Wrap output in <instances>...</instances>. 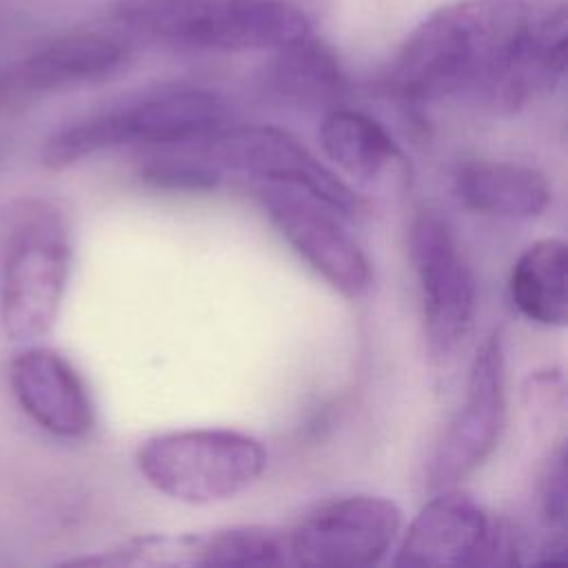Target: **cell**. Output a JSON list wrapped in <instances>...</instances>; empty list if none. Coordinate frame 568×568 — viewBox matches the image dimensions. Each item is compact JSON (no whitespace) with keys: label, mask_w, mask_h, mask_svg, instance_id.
Segmentation results:
<instances>
[{"label":"cell","mask_w":568,"mask_h":568,"mask_svg":"<svg viewBox=\"0 0 568 568\" xmlns=\"http://www.w3.org/2000/svg\"><path fill=\"white\" fill-rule=\"evenodd\" d=\"M193 144L222 173H235L253 182L300 186L335 206L348 220L366 211V202L357 191L322 164L295 135L277 126H224Z\"/></svg>","instance_id":"obj_8"},{"label":"cell","mask_w":568,"mask_h":568,"mask_svg":"<svg viewBox=\"0 0 568 568\" xmlns=\"http://www.w3.org/2000/svg\"><path fill=\"white\" fill-rule=\"evenodd\" d=\"M268 69L271 89L295 104H335L346 93V75L337 55L313 36L275 51Z\"/></svg>","instance_id":"obj_18"},{"label":"cell","mask_w":568,"mask_h":568,"mask_svg":"<svg viewBox=\"0 0 568 568\" xmlns=\"http://www.w3.org/2000/svg\"><path fill=\"white\" fill-rule=\"evenodd\" d=\"M532 24L526 0H459L430 13L399 49L393 93L415 106L475 95L490 100Z\"/></svg>","instance_id":"obj_1"},{"label":"cell","mask_w":568,"mask_h":568,"mask_svg":"<svg viewBox=\"0 0 568 568\" xmlns=\"http://www.w3.org/2000/svg\"><path fill=\"white\" fill-rule=\"evenodd\" d=\"M506 426V357L499 331L475 351L464 399L428 464L430 490L457 486L486 464Z\"/></svg>","instance_id":"obj_10"},{"label":"cell","mask_w":568,"mask_h":568,"mask_svg":"<svg viewBox=\"0 0 568 568\" xmlns=\"http://www.w3.org/2000/svg\"><path fill=\"white\" fill-rule=\"evenodd\" d=\"M402 530L399 506L382 495H344L322 501L286 537L288 564L357 568L379 564Z\"/></svg>","instance_id":"obj_9"},{"label":"cell","mask_w":568,"mask_h":568,"mask_svg":"<svg viewBox=\"0 0 568 568\" xmlns=\"http://www.w3.org/2000/svg\"><path fill=\"white\" fill-rule=\"evenodd\" d=\"M162 149L166 151L149 158L140 169V178L149 186L162 191L200 193L213 191L222 182L224 173L217 166H213L193 142Z\"/></svg>","instance_id":"obj_20"},{"label":"cell","mask_w":568,"mask_h":568,"mask_svg":"<svg viewBox=\"0 0 568 568\" xmlns=\"http://www.w3.org/2000/svg\"><path fill=\"white\" fill-rule=\"evenodd\" d=\"M320 144L326 158L359 184L408 178V160L393 135L362 111H328L320 124Z\"/></svg>","instance_id":"obj_15"},{"label":"cell","mask_w":568,"mask_h":568,"mask_svg":"<svg viewBox=\"0 0 568 568\" xmlns=\"http://www.w3.org/2000/svg\"><path fill=\"white\" fill-rule=\"evenodd\" d=\"M135 464L158 493L200 506L226 501L253 486L268 464V453L246 433L186 428L144 439Z\"/></svg>","instance_id":"obj_5"},{"label":"cell","mask_w":568,"mask_h":568,"mask_svg":"<svg viewBox=\"0 0 568 568\" xmlns=\"http://www.w3.org/2000/svg\"><path fill=\"white\" fill-rule=\"evenodd\" d=\"M424 337L433 364H448L468 337L477 311V282L448 222L430 211H417L408 226Z\"/></svg>","instance_id":"obj_6"},{"label":"cell","mask_w":568,"mask_h":568,"mask_svg":"<svg viewBox=\"0 0 568 568\" xmlns=\"http://www.w3.org/2000/svg\"><path fill=\"white\" fill-rule=\"evenodd\" d=\"M253 195L288 246L335 291L359 297L368 291L371 262L348 229V217L300 186L255 182Z\"/></svg>","instance_id":"obj_7"},{"label":"cell","mask_w":568,"mask_h":568,"mask_svg":"<svg viewBox=\"0 0 568 568\" xmlns=\"http://www.w3.org/2000/svg\"><path fill=\"white\" fill-rule=\"evenodd\" d=\"M9 382L24 413L44 430L58 437H84L95 422L91 395L58 351L31 346L9 364Z\"/></svg>","instance_id":"obj_13"},{"label":"cell","mask_w":568,"mask_h":568,"mask_svg":"<svg viewBox=\"0 0 568 568\" xmlns=\"http://www.w3.org/2000/svg\"><path fill=\"white\" fill-rule=\"evenodd\" d=\"M226 120L229 106L220 95L202 89H169L58 131L42 146V164L67 169L129 144H191L224 129Z\"/></svg>","instance_id":"obj_4"},{"label":"cell","mask_w":568,"mask_h":568,"mask_svg":"<svg viewBox=\"0 0 568 568\" xmlns=\"http://www.w3.org/2000/svg\"><path fill=\"white\" fill-rule=\"evenodd\" d=\"M515 555L499 524L457 486L435 490L408 524L395 555L397 566H484Z\"/></svg>","instance_id":"obj_11"},{"label":"cell","mask_w":568,"mask_h":568,"mask_svg":"<svg viewBox=\"0 0 568 568\" xmlns=\"http://www.w3.org/2000/svg\"><path fill=\"white\" fill-rule=\"evenodd\" d=\"M284 530L229 526L211 532L175 535V566H284Z\"/></svg>","instance_id":"obj_19"},{"label":"cell","mask_w":568,"mask_h":568,"mask_svg":"<svg viewBox=\"0 0 568 568\" xmlns=\"http://www.w3.org/2000/svg\"><path fill=\"white\" fill-rule=\"evenodd\" d=\"M568 497H566V446L559 444L541 473L539 481V508L546 526L550 530L564 532L566 530V508Z\"/></svg>","instance_id":"obj_21"},{"label":"cell","mask_w":568,"mask_h":568,"mask_svg":"<svg viewBox=\"0 0 568 568\" xmlns=\"http://www.w3.org/2000/svg\"><path fill=\"white\" fill-rule=\"evenodd\" d=\"M129 31L217 51H277L311 36L302 9L286 0H115Z\"/></svg>","instance_id":"obj_2"},{"label":"cell","mask_w":568,"mask_h":568,"mask_svg":"<svg viewBox=\"0 0 568 568\" xmlns=\"http://www.w3.org/2000/svg\"><path fill=\"white\" fill-rule=\"evenodd\" d=\"M0 320L9 339L31 342L58 320L71 273V229L49 200H24L9 213Z\"/></svg>","instance_id":"obj_3"},{"label":"cell","mask_w":568,"mask_h":568,"mask_svg":"<svg viewBox=\"0 0 568 568\" xmlns=\"http://www.w3.org/2000/svg\"><path fill=\"white\" fill-rule=\"evenodd\" d=\"M566 4L555 7L546 18L532 22L519 53L488 104L497 111L513 113L537 93L552 91L566 71Z\"/></svg>","instance_id":"obj_16"},{"label":"cell","mask_w":568,"mask_h":568,"mask_svg":"<svg viewBox=\"0 0 568 568\" xmlns=\"http://www.w3.org/2000/svg\"><path fill=\"white\" fill-rule=\"evenodd\" d=\"M513 306L530 322L561 328L568 322V246L541 237L515 260L508 277Z\"/></svg>","instance_id":"obj_17"},{"label":"cell","mask_w":568,"mask_h":568,"mask_svg":"<svg viewBox=\"0 0 568 568\" xmlns=\"http://www.w3.org/2000/svg\"><path fill=\"white\" fill-rule=\"evenodd\" d=\"M450 186L464 209L510 220L541 215L552 197L546 178L537 169L484 158L459 162Z\"/></svg>","instance_id":"obj_14"},{"label":"cell","mask_w":568,"mask_h":568,"mask_svg":"<svg viewBox=\"0 0 568 568\" xmlns=\"http://www.w3.org/2000/svg\"><path fill=\"white\" fill-rule=\"evenodd\" d=\"M129 44L104 31H75L40 47L0 80V104L100 82L124 69Z\"/></svg>","instance_id":"obj_12"}]
</instances>
